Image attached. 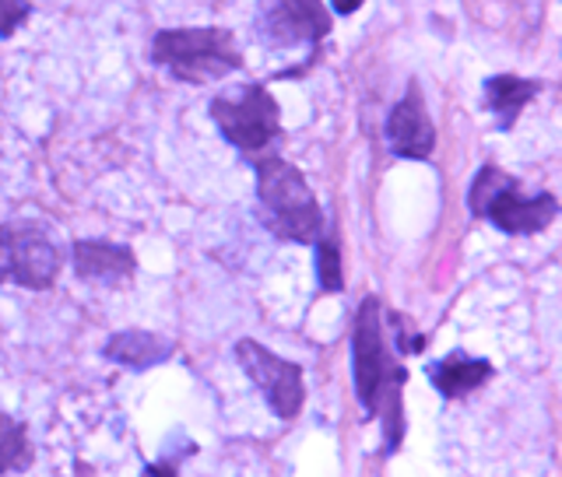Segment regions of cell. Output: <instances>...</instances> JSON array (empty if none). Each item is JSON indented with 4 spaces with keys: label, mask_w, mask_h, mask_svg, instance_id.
Instances as JSON below:
<instances>
[{
    "label": "cell",
    "mask_w": 562,
    "mask_h": 477,
    "mask_svg": "<svg viewBox=\"0 0 562 477\" xmlns=\"http://www.w3.org/2000/svg\"><path fill=\"white\" fill-rule=\"evenodd\" d=\"M351 368H356V394L366 414L383 421V443L386 450L401 446L404 435V408L401 390L408 383V368L397 365L391 344L383 338V306L376 295L362 298L351 327Z\"/></svg>",
    "instance_id": "1"
},
{
    "label": "cell",
    "mask_w": 562,
    "mask_h": 477,
    "mask_svg": "<svg viewBox=\"0 0 562 477\" xmlns=\"http://www.w3.org/2000/svg\"><path fill=\"white\" fill-rule=\"evenodd\" d=\"M75 271L81 281H95V285H131L137 271L134 250L123 242L105 239H81L75 242Z\"/></svg>",
    "instance_id": "10"
},
{
    "label": "cell",
    "mask_w": 562,
    "mask_h": 477,
    "mask_svg": "<svg viewBox=\"0 0 562 477\" xmlns=\"http://www.w3.org/2000/svg\"><path fill=\"white\" fill-rule=\"evenodd\" d=\"M538 92H541L538 81H527V78H517V75H496V78H488L485 81V105H488V113L496 116V127L499 130L514 127L520 110Z\"/></svg>",
    "instance_id": "13"
},
{
    "label": "cell",
    "mask_w": 562,
    "mask_h": 477,
    "mask_svg": "<svg viewBox=\"0 0 562 477\" xmlns=\"http://www.w3.org/2000/svg\"><path fill=\"white\" fill-rule=\"evenodd\" d=\"M190 453H193V446H183L176 456H162L158 464L145 467V477H180V461H183V456H190Z\"/></svg>",
    "instance_id": "18"
},
{
    "label": "cell",
    "mask_w": 562,
    "mask_h": 477,
    "mask_svg": "<svg viewBox=\"0 0 562 477\" xmlns=\"http://www.w3.org/2000/svg\"><path fill=\"white\" fill-rule=\"evenodd\" d=\"M391 323H394V348L401 351V355H418L422 348H426V333L415 330L404 316H391Z\"/></svg>",
    "instance_id": "16"
},
{
    "label": "cell",
    "mask_w": 562,
    "mask_h": 477,
    "mask_svg": "<svg viewBox=\"0 0 562 477\" xmlns=\"http://www.w3.org/2000/svg\"><path fill=\"white\" fill-rule=\"evenodd\" d=\"M176 351L172 341L158 338V333H148V330H120L110 338V344L102 348L105 359H113L116 365H127L134 373L140 368H155L162 365L169 355Z\"/></svg>",
    "instance_id": "12"
},
{
    "label": "cell",
    "mask_w": 562,
    "mask_h": 477,
    "mask_svg": "<svg viewBox=\"0 0 562 477\" xmlns=\"http://www.w3.org/2000/svg\"><path fill=\"white\" fill-rule=\"evenodd\" d=\"M468 207L471 215L488 218L506 236H535L559 218V201L549 190L527 193L517 175H506L496 166L479 169L471 183Z\"/></svg>",
    "instance_id": "4"
},
{
    "label": "cell",
    "mask_w": 562,
    "mask_h": 477,
    "mask_svg": "<svg viewBox=\"0 0 562 477\" xmlns=\"http://www.w3.org/2000/svg\"><path fill=\"white\" fill-rule=\"evenodd\" d=\"M32 14V0H0V35H14V29Z\"/></svg>",
    "instance_id": "17"
},
{
    "label": "cell",
    "mask_w": 562,
    "mask_h": 477,
    "mask_svg": "<svg viewBox=\"0 0 562 477\" xmlns=\"http://www.w3.org/2000/svg\"><path fill=\"white\" fill-rule=\"evenodd\" d=\"M32 467V443L22 421L0 411V474H18Z\"/></svg>",
    "instance_id": "14"
},
{
    "label": "cell",
    "mask_w": 562,
    "mask_h": 477,
    "mask_svg": "<svg viewBox=\"0 0 562 477\" xmlns=\"http://www.w3.org/2000/svg\"><path fill=\"white\" fill-rule=\"evenodd\" d=\"M211 120L233 148L254 155L263 151L281 134L278 102L263 84H243L236 92L211 99Z\"/></svg>",
    "instance_id": "6"
},
{
    "label": "cell",
    "mask_w": 562,
    "mask_h": 477,
    "mask_svg": "<svg viewBox=\"0 0 562 477\" xmlns=\"http://www.w3.org/2000/svg\"><path fill=\"white\" fill-rule=\"evenodd\" d=\"M60 242L43 222L0 225V285H22L32 292L49 288L60 274Z\"/></svg>",
    "instance_id": "5"
},
{
    "label": "cell",
    "mask_w": 562,
    "mask_h": 477,
    "mask_svg": "<svg viewBox=\"0 0 562 477\" xmlns=\"http://www.w3.org/2000/svg\"><path fill=\"white\" fill-rule=\"evenodd\" d=\"M257 197H260V218L268 232L285 242H316L327 228L324 211L316 204L306 175L285 158H260L257 162Z\"/></svg>",
    "instance_id": "2"
},
{
    "label": "cell",
    "mask_w": 562,
    "mask_h": 477,
    "mask_svg": "<svg viewBox=\"0 0 562 477\" xmlns=\"http://www.w3.org/2000/svg\"><path fill=\"white\" fill-rule=\"evenodd\" d=\"M151 60L169 70L176 81L187 84H211L243 67V53L236 35L218 25H187V29H162L151 43Z\"/></svg>",
    "instance_id": "3"
},
{
    "label": "cell",
    "mask_w": 562,
    "mask_h": 477,
    "mask_svg": "<svg viewBox=\"0 0 562 477\" xmlns=\"http://www.w3.org/2000/svg\"><path fill=\"white\" fill-rule=\"evenodd\" d=\"M330 32V11L324 0H263L257 14V35L271 49L316 46Z\"/></svg>",
    "instance_id": "8"
},
{
    "label": "cell",
    "mask_w": 562,
    "mask_h": 477,
    "mask_svg": "<svg viewBox=\"0 0 562 477\" xmlns=\"http://www.w3.org/2000/svg\"><path fill=\"white\" fill-rule=\"evenodd\" d=\"M236 362L250 383L260 390V397L268 400V408L278 414V418H295L303 411V368L289 359H278L274 351H268L263 344L243 338L236 344Z\"/></svg>",
    "instance_id": "7"
},
{
    "label": "cell",
    "mask_w": 562,
    "mask_h": 477,
    "mask_svg": "<svg viewBox=\"0 0 562 477\" xmlns=\"http://www.w3.org/2000/svg\"><path fill=\"white\" fill-rule=\"evenodd\" d=\"M316 246V277H321V288L324 292H341L345 281H341V253H338V239H334L327 228L321 232V239L313 242Z\"/></svg>",
    "instance_id": "15"
},
{
    "label": "cell",
    "mask_w": 562,
    "mask_h": 477,
    "mask_svg": "<svg viewBox=\"0 0 562 477\" xmlns=\"http://www.w3.org/2000/svg\"><path fill=\"white\" fill-rule=\"evenodd\" d=\"M488 379H492V365L485 359L464 355V351H450L447 359L429 365V383L447 400H461L479 390V386H485Z\"/></svg>",
    "instance_id": "11"
},
{
    "label": "cell",
    "mask_w": 562,
    "mask_h": 477,
    "mask_svg": "<svg viewBox=\"0 0 562 477\" xmlns=\"http://www.w3.org/2000/svg\"><path fill=\"white\" fill-rule=\"evenodd\" d=\"M330 8L338 11V14H351V11L362 8V0H330Z\"/></svg>",
    "instance_id": "19"
},
{
    "label": "cell",
    "mask_w": 562,
    "mask_h": 477,
    "mask_svg": "<svg viewBox=\"0 0 562 477\" xmlns=\"http://www.w3.org/2000/svg\"><path fill=\"white\" fill-rule=\"evenodd\" d=\"M386 145L397 158H429L436 148V127L426 113V99H422L418 84L404 92L401 102H394L391 116H386Z\"/></svg>",
    "instance_id": "9"
}]
</instances>
